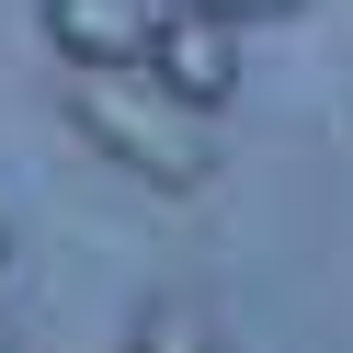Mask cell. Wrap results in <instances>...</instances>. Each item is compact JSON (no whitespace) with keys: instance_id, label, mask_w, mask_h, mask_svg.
Listing matches in <instances>:
<instances>
[{"instance_id":"6da1fadb","label":"cell","mask_w":353,"mask_h":353,"mask_svg":"<svg viewBox=\"0 0 353 353\" xmlns=\"http://www.w3.org/2000/svg\"><path fill=\"white\" fill-rule=\"evenodd\" d=\"M69 125L92 137V160H114L125 183H148V194H194L216 171L194 103H171L160 80H137V69H80L69 80Z\"/></svg>"},{"instance_id":"7a4b0ae2","label":"cell","mask_w":353,"mask_h":353,"mask_svg":"<svg viewBox=\"0 0 353 353\" xmlns=\"http://www.w3.org/2000/svg\"><path fill=\"white\" fill-rule=\"evenodd\" d=\"M137 69L160 80L171 103H194V114H216V103L239 92V46H228V23H216V12H183V0L148 23V57H137Z\"/></svg>"},{"instance_id":"3957f363","label":"cell","mask_w":353,"mask_h":353,"mask_svg":"<svg viewBox=\"0 0 353 353\" xmlns=\"http://www.w3.org/2000/svg\"><path fill=\"white\" fill-rule=\"evenodd\" d=\"M148 0H46V34H57V57L69 69H137L148 57Z\"/></svg>"},{"instance_id":"277c9868","label":"cell","mask_w":353,"mask_h":353,"mask_svg":"<svg viewBox=\"0 0 353 353\" xmlns=\"http://www.w3.org/2000/svg\"><path fill=\"white\" fill-rule=\"evenodd\" d=\"M125 353H216V319H205L194 296H148V307H137V342H125Z\"/></svg>"},{"instance_id":"5b68a950","label":"cell","mask_w":353,"mask_h":353,"mask_svg":"<svg viewBox=\"0 0 353 353\" xmlns=\"http://www.w3.org/2000/svg\"><path fill=\"white\" fill-rule=\"evenodd\" d=\"M183 12H216V23H262V12H296V0H183Z\"/></svg>"},{"instance_id":"8992f818","label":"cell","mask_w":353,"mask_h":353,"mask_svg":"<svg viewBox=\"0 0 353 353\" xmlns=\"http://www.w3.org/2000/svg\"><path fill=\"white\" fill-rule=\"evenodd\" d=\"M0 262H12V228H0Z\"/></svg>"},{"instance_id":"52a82bcc","label":"cell","mask_w":353,"mask_h":353,"mask_svg":"<svg viewBox=\"0 0 353 353\" xmlns=\"http://www.w3.org/2000/svg\"><path fill=\"white\" fill-rule=\"evenodd\" d=\"M0 353H12V330H0Z\"/></svg>"}]
</instances>
